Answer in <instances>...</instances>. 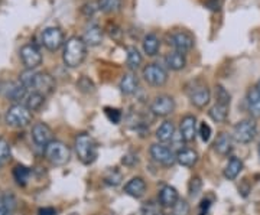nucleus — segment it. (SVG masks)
I'll use <instances>...</instances> for the list:
<instances>
[{
  "mask_svg": "<svg viewBox=\"0 0 260 215\" xmlns=\"http://www.w3.org/2000/svg\"><path fill=\"white\" fill-rule=\"evenodd\" d=\"M214 149L221 156H229L233 152V136L229 133H220L214 143Z\"/></svg>",
  "mask_w": 260,
  "mask_h": 215,
  "instance_id": "nucleus-18",
  "label": "nucleus"
},
{
  "mask_svg": "<svg viewBox=\"0 0 260 215\" xmlns=\"http://www.w3.org/2000/svg\"><path fill=\"white\" fill-rule=\"evenodd\" d=\"M84 42L87 44V47H99L103 41V29L99 25H90L85 33H84Z\"/></svg>",
  "mask_w": 260,
  "mask_h": 215,
  "instance_id": "nucleus-21",
  "label": "nucleus"
},
{
  "mask_svg": "<svg viewBox=\"0 0 260 215\" xmlns=\"http://www.w3.org/2000/svg\"><path fill=\"white\" fill-rule=\"evenodd\" d=\"M160 49V41L155 33H149L143 39V51L149 56H155Z\"/></svg>",
  "mask_w": 260,
  "mask_h": 215,
  "instance_id": "nucleus-27",
  "label": "nucleus"
},
{
  "mask_svg": "<svg viewBox=\"0 0 260 215\" xmlns=\"http://www.w3.org/2000/svg\"><path fill=\"white\" fill-rule=\"evenodd\" d=\"M145 192H146V182L143 181V178H140V176L132 178L129 182L124 185V194L132 198L139 199V198H142L145 195Z\"/></svg>",
  "mask_w": 260,
  "mask_h": 215,
  "instance_id": "nucleus-16",
  "label": "nucleus"
},
{
  "mask_svg": "<svg viewBox=\"0 0 260 215\" xmlns=\"http://www.w3.org/2000/svg\"><path fill=\"white\" fill-rule=\"evenodd\" d=\"M150 156L162 166H174L177 163V153L164 143H155L150 146Z\"/></svg>",
  "mask_w": 260,
  "mask_h": 215,
  "instance_id": "nucleus-6",
  "label": "nucleus"
},
{
  "mask_svg": "<svg viewBox=\"0 0 260 215\" xmlns=\"http://www.w3.org/2000/svg\"><path fill=\"white\" fill-rule=\"evenodd\" d=\"M55 80L52 75H49L48 73H38L32 90L37 93L44 94V95H48V94H52L55 91Z\"/></svg>",
  "mask_w": 260,
  "mask_h": 215,
  "instance_id": "nucleus-14",
  "label": "nucleus"
},
{
  "mask_svg": "<svg viewBox=\"0 0 260 215\" xmlns=\"http://www.w3.org/2000/svg\"><path fill=\"white\" fill-rule=\"evenodd\" d=\"M44 103H45V95L37 93V91H34V93H30L25 97V105L30 112H38L44 105Z\"/></svg>",
  "mask_w": 260,
  "mask_h": 215,
  "instance_id": "nucleus-29",
  "label": "nucleus"
},
{
  "mask_svg": "<svg viewBox=\"0 0 260 215\" xmlns=\"http://www.w3.org/2000/svg\"><path fill=\"white\" fill-rule=\"evenodd\" d=\"M32 122V112L25 104H13L6 113V123L12 127H25Z\"/></svg>",
  "mask_w": 260,
  "mask_h": 215,
  "instance_id": "nucleus-4",
  "label": "nucleus"
},
{
  "mask_svg": "<svg viewBox=\"0 0 260 215\" xmlns=\"http://www.w3.org/2000/svg\"><path fill=\"white\" fill-rule=\"evenodd\" d=\"M158 199L162 208H172L177 204L179 195H178V191L175 188L171 187V185H165V187L160 188Z\"/></svg>",
  "mask_w": 260,
  "mask_h": 215,
  "instance_id": "nucleus-17",
  "label": "nucleus"
},
{
  "mask_svg": "<svg viewBox=\"0 0 260 215\" xmlns=\"http://www.w3.org/2000/svg\"><path fill=\"white\" fill-rule=\"evenodd\" d=\"M243 170V162L239 158H236V156H232L229 162H227V165H225V168H224V176L225 179H229V181H234V179L237 178L239 175H240V172Z\"/></svg>",
  "mask_w": 260,
  "mask_h": 215,
  "instance_id": "nucleus-26",
  "label": "nucleus"
},
{
  "mask_svg": "<svg viewBox=\"0 0 260 215\" xmlns=\"http://www.w3.org/2000/svg\"><path fill=\"white\" fill-rule=\"evenodd\" d=\"M256 87H257V90L260 91V80H259V83H257V85H256Z\"/></svg>",
  "mask_w": 260,
  "mask_h": 215,
  "instance_id": "nucleus-49",
  "label": "nucleus"
},
{
  "mask_svg": "<svg viewBox=\"0 0 260 215\" xmlns=\"http://www.w3.org/2000/svg\"><path fill=\"white\" fill-rule=\"evenodd\" d=\"M104 182H106L107 185L117 187V185H120L121 184V173L119 170H116V169H110V170H107L106 175H104Z\"/></svg>",
  "mask_w": 260,
  "mask_h": 215,
  "instance_id": "nucleus-35",
  "label": "nucleus"
},
{
  "mask_svg": "<svg viewBox=\"0 0 260 215\" xmlns=\"http://www.w3.org/2000/svg\"><path fill=\"white\" fill-rule=\"evenodd\" d=\"M39 215H56V211L54 208H44L39 211Z\"/></svg>",
  "mask_w": 260,
  "mask_h": 215,
  "instance_id": "nucleus-47",
  "label": "nucleus"
},
{
  "mask_svg": "<svg viewBox=\"0 0 260 215\" xmlns=\"http://www.w3.org/2000/svg\"><path fill=\"white\" fill-rule=\"evenodd\" d=\"M169 143L172 145V148H171V149L174 150L175 153H178L179 150L185 149V148H184V145H185L186 141L185 139L182 137V134H181V133H175V136L172 137V140L169 141Z\"/></svg>",
  "mask_w": 260,
  "mask_h": 215,
  "instance_id": "nucleus-42",
  "label": "nucleus"
},
{
  "mask_svg": "<svg viewBox=\"0 0 260 215\" xmlns=\"http://www.w3.org/2000/svg\"><path fill=\"white\" fill-rule=\"evenodd\" d=\"M169 45H172L177 52L186 54L194 48V37L186 30H179L169 37Z\"/></svg>",
  "mask_w": 260,
  "mask_h": 215,
  "instance_id": "nucleus-9",
  "label": "nucleus"
},
{
  "mask_svg": "<svg viewBox=\"0 0 260 215\" xmlns=\"http://www.w3.org/2000/svg\"><path fill=\"white\" fill-rule=\"evenodd\" d=\"M106 116L109 117V120L110 122H113L114 124H119V122H120L121 119V113L117 110V109H106Z\"/></svg>",
  "mask_w": 260,
  "mask_h": 215,
  "instance_id": "nucleus-44",
  "label": "nucleus"
},
{
  "mask_svg": "<svg viewBox=\"0 0 260 215\" xmlns=\"http://www.w3.org/2000/svg\"><path fill=\"white\" fill-rule=\"evenodd\" d=\"M215 103L218 104H227V105H230L232 103V95L230 93L224 88L223 85H215Z\"/></svg>",
  "mask_w": 260,
  "mask_h": 215,
  "instance_id": "nucleus-32",
  "label": "nucleus"
},
{
  "mask_svg": "<svg viewBox=\"0 0 260 215\" xmlns=\"http://www.w3.org/2000/svg\"><path fill=\"white\" fill-rule=\"evenodd\" d=\"M229 113H230V105L227 104H218L215 103L208 110V116L210 119L215 123H224L229 119Z\"/></svg>",
  "mask_w": 260,
  "mask_h": 215,
  "instance_id": "nucleus-25",
  "label": "nucleus"
},
{
  "mask_svg": "<svg viewBox=\"0 0 260 215\" xmlns=\"http://www.w3.org/2000/svg\"><path fill=\"white\" fill-rule=\"evenodd\" d=\"M26 87L22 84V83H12L8 90V98L10 101H20V100H25L26 97Z\"/></svg>",
  "mask_w": 260,
  "mask_h": 215,
  "instance_id": "nucleus-28",
  "label": "nucleus"
},
{
  "mask_svg": "<svg viewBox=\"0 0 260 215\" xmlns=\"http://www.w3.org/2000/svg\"><path fill=\"white\" fill-rule=\"evenodd\" d=\"M223 2L224 0H207V3H205V6L208 8L210 10H220L221 9V6H223Z\"/></svg>",
  "mask_w": 260,
  "mask_h": 215,
  "instance_id": "nucleus-46",
  "label": "nucleus"
},
{
  "mask_svg": "<svg viewBox=\"0 0 260 215\" xmlns=\"http://www.w3.org/2000/svg\"><path fill=\"white\" fill-rule=\"evenodd\" d=\"M119 88H120V91L124 95L135 94L138 91V88H139V80H138V77L133 74V73L124 74L121 77L120 83H119Z\"/></svg>",
  "mask_w": 260,
  "mask_h": 215,
  "instance_id": "nucleus-19",
  "label": "nucleus"
},
{
  "mask_svg": "<svg viewBox=\"0 0 260 215\" xmlns=\"http://www.w3.org/2000/svg\"><path fill=\"white\" fill-rule=\"evenodd\" d=\"M150 112L156 117H168L175 112V100L171 95H158L150 104Z\"/></svg>",
  "mask_w": 260,
  "mask_h": 215,
  "instance_id": "nucleus-8",
  "label": "nucleus"
},
{
  "mask_svg": "<svg viewBox=\"0 0 260 215\" xmlns=\"http://www.w3.org/2000/svg\"><path fill=\"white\" fill-rule=\"evenodd\" d=\"M247 110L251 117H260V91L257 87H251L247 91Z\"/></svg>",
  "mask_w": 260,
  "mask_h": 215,
  "instance_id": "nucleus-20",
  "label": "nucleus"
},
{
  "mask_svg": "<svg viewBox=\"0 0 260 215\" xmlns=\"http://www.w3.org/2000/svg\"><path fill=\"white\" fill-rule=\"evenodd\" d=\"M143 78L152 87H164L168 83V73L159 64H149L143 68Z\"/></svg>",
  "mask_w": 260,
  "mask_h": 215,
  "instance_id": "nucleus-7",
  "label": "nucleus"
},
{
  "mask_svg": "<svg viewBox=\"0 0 260 215\" xmlns=\"http://www.w3.org/2000/svg\"><path fill=\"white\" fill-rule=\"evenodd\" d=\"M198 134H200L201 140L204 141V143H208L210 139H211V127L205 122H201L200 126H198Z\"/></svg>",
  "mask_w": 260,
  "mask_h": 215,
  "instance_id": "nucleus-39",
  "label": "nucleus"
},
{
  "mask_svg": "<svg viewBox=\"0 0 260 215\" xmlns=\"http://www.w3.org/2000/svg\"><path fill=\"white\" fill-rule=\"evenodd\" d=\"M179 133L182 134V137L185 139L186 143L194 141L197 134H198V123L194 116H185L181 120V126H179Z\"/></svg>",
  "mask_w": 260,
  "mask_h": 215,
  "instance_id": "nucleus-15",
  "label": "nucleus"
},
{
  "mask_svg": "<svg viewBox=\"0 0 260 215\" xmlns=\"http://www.w3.org/2000/svg\"><path fill=\"white\" fill-rule=\"evenodd\" d=\"M259 156H260V145H259Z\"/></svg>",
  "mask_w": 260,
  "mask_h": 215,
  "instance_id": "nucleus-50",
  "label": "nucleus"
},
{
  "mask_svg": "<svg viewBox=\"0 0 260 215\" xmlns=\"http://www.w3.org/2000/svg\"><path fill=\"white\" fill-rule=\"evenodd\" d=\"M0 215H12V211L6 209V208H3V206H0Z\"/></svg>",
  "mask_w": 260,
  "mask_h": 215,
  "instance_id": "nucleus-48",
  "label": "nucleus"
},
{
  "mask_svg": "<svg viewBox=\"0 0 260 215\" xmlns=\"http://www.w3.org/2000/svg\"><path fill=\"white\" fill-rule=\"evenodd\" d=\"M75 153L78 156V159L83 162L84 165H91L94 160L97 159L99 149H97V143L93 137L87 133H80L74 140Z\"/></svg>",
  "mask_w": 260,
  "mask_h": 215,
  "instance_id": "nucleus-2",
  "label": "nucleus"
},
{
  "mask_svg": "<svg viewBox=\"0 0 260 215\" xmlns=\"http://www.w3.org/2000/svg\"><path fill=\"white\" fill-rule=\"evenodd\" d=\"M201 188H203V182L200 178H192L189 182V197L197 198L201 192Z\"/></svg>",
  "mask_w": 260,
  "mask_h": 215,
  "instance_id": "nucleus-40",
  "label": "nucleus"
},
{
  "mask_svg": "<svg viewBox=\"0 0 260 215\" xmlns=\"http://www.w3.org/2000/svg\"><path fill=\"white\" fill-rule=\"evenodd\" d=\"M126 51H127L126 64H127V66H129L132 71H136L142 65V62H143V56H142V54L135 47H127Z\"/></svg>",
  "mask_w": 260,
  "mask_h": 215,
  "instance_id": "nucleus-30",
  "label": "nucleus"
},
{
  "mask_svg": "<svg viewBox=\"0 0 260 215\" xmlns=\"http://www.w3.org/2000/svg\"><path fill=\"white\" fill-rule=\"evenodd\" d=\"M20 59L28 69H35L42 62V54L35 45L28 44L20 48Z\"/></svg>",
  "mask_w": 260,
  "mask_h": 215,
  "instance_id": "nucleus-11",
  "label": "nucleus"
},
{
  "mask_svg": "<svg viewBox=\"0 0 260 215\" xmlns=\"http://www.w3.org/2000/svg\"><path fill=\"white\" fill-rule=\"evenodd\" d=\"M42 45L48 51H56L64 44V33L59 28H47L42 32Z\"/></svg>",
  "mask_w": 260,
  "mask_h": 215,
  "instance_id": "nucleus-12",
  "label": "nucleus"
},
{
  "mask_svg": "<svg viewBox=\"0 0 260 215\" xmlns=\"http://www.w3.org/2000/svg\"><path fill=\"white\" fill-rule=\"evenodd\" d=\"M32 140L38 148L45 149L51 141L54 140V134L51 127L45 123H37L32 127Z\"/></svg>",
  "mask_w": 260,
  "mask_h": 215,
  "instance_id": "nucleus-10",
  "label": "nucleus"
},
{
  "mask_svg": "<svg viewBox=\"0 0 260 215\" xmlns=\"http://www.w3.org/2000/svg\"><path fill=\"white\" fill-rule=\"evenodd\" d=\"M10 160V145L8 140L0 139V166L6 165Z\"/></svg>",
  "mask_w": 260,
  "mask_h": 215,
  "instance_id": "nucleus-37",
  "label": "nucleus"
},
{
  "mask_svg": "<svg viewBox=\"0 0 260 215\" xmlns=\"http://www.w3.org/2000/svg\"><path fill=\"white\" fill-rule=\"evenodd\" d=\"M78 88L84 91V93H93L94 91V84L93 81L90 80V78H87V77H83L80 81H78Z\"/></svg>",
  "mask_w": 260,
  "mask_h": 215,
  "instance_id": "nucleus-43",
  "label": "nucleus"
},
{
  "mask_svg": "<svg viewBox=\"0 0 260 215\" xmlns=\"http://www.w3.org/2000/svg\"><path fill=\"white\" fill-rule=\"evenodd\" d=\"M191 214V206L185 199H178L177 204L172 206V215H189Z\"/></svg>",
  "mask_w": 260,
  "mask_h": 215,
  "instance_id": "nucleus-36",
  "label": "nucleus"
},
{
  "mask_svg": "<svg viewBox=\"0 0 260 215\" xmlns=\"http://www.w3.org/2000/svg\"><path fill=\"white\" fill-rule=\"evenodd\" d=\"M97 8H99V5L95 6L94 3H85V5L83 6V9H81V12H83L85 16H88V18H90V16H93L94 13H95Z\"/></svg>",
  "mask_w": 260,
  "mask_h": 215,
  "instance_id": "nucleus-45",
  "label": "nucleus"
},
{
  "mask_svg": "<svg viewBox=\"0 0 260 215\" xmlns=\"http://www.w3.org/2000/svg\"><path fill=\"white\" fill-rule=\"evenodd\" d=\"M200 159L198 152L194 149H182L177 153V163L185 168H192Z\"/></svg>",
  "mask_w": 260,
  "mask_h": 215,
  "instance_id": "nucleus-22",
  "label": "nucleus"
},
{
  "mask_svg": "<svg viewBox=\"0 0 260 215\" xmlns=\"http://www.w3.org/2000/svg\"><path fill=\"white\" fill-rule=\"evenodd\" d=\"M29 176H30V170L25 166H16L13 169V178L18 182L19 185H25L29 181Z\"/></svg>",
  "mask_w": 260,
  "mask_h": 215,
  "instance_id": "nucleus-33",
  "label": "nucleus"
},
{
  "mask_svg": "<svg viewBox=\"0 0 260 215\" xmlns=\"http://www.w3.org/2000/svg\"><path fill=\"white\" fill-rule=\"evenodd\" d=\"M37 71H34V69H26V71H23L22 74L19 75V83H22V84L25 85L26 88H34V84H35V78H37Z\"/></svg>",
  "mask_w": 260,
  "mask_h": 215,
  "instance_id": "nucleus-34",
  "label": "nucleus"
},
{
  "mask_svg": "<svg viewBox=\"0 0 260 215\" xmlns=\"http://www.w3.org/2000/svg\"><path fill=\"white\" fill-rule=\"evenodd\" d=\"M85 56H87V44L84 42L83 38L71 37L65 42L62 59L68 68H77L81 65Z\"/></svg>",
  "mask_w": 260,
  "mask_h": 215,
  "instance_id": "nucleus-1",
  "label": "nucleus"
},
{
  "mask_svg": "<svg viewBox=\"0 0 260 215\" xmlns=\"http://www.w3.org/2000/svg\"><path fill=\"white\" fill-rule=\"evenodd\" d=\"M165 64L169 69L172 71H181L184 69L186 65V58L185 54H181V52H169L167 56H165Z\"/></svg>",
  "mask_w": 260,
  "mask_h": 215,
  "instance_id": "nucleus-24",
  "label": "nucleus"
},
{
  "mask_svg": "<svg viewBox=\"0 0 260 215\" xmlns=\"http://www.w3.org/2000/svg\"><path fill=\"white\" fill-rule=\"evenodd\" d=\"M189 100L198 109H204L205 105H208L210 100H211V93L210 88L205 84H195L189 91Z\"/></svg>",
  "mask_w": 260,
  "mask_h": 215,
  "instance_id": "nucleus-13",
  "label": "nucleus"
},
{
  "mask_svg": "<svg viewBox=\"0 0 260 215\" xmlns=\"http://www.w3.org/2000/svg\"><path fill=\"white\" fill-rule=\"evenodd\" d=\"M121 0H99V9L104 13H113L120 9Z\"/></svg>",
  "mask_w": 260,
  "mask_h": 215,
  "instance_id": "nucleus-31",
  "label": "nucleus"
},
{
  "mask_svg": "<svg viewBox=\"0 0 260 215\" xmlns=\"http://www.w3.org/2000/svg\"><path fill=\"white\" fill-rule=\"evenodd\" d=\"M257 134V124L254 120L251 119H244L242 122H239L234 129H233V140H236L237 143H250L251 140H254Z\"/></svg>",
  "mask_w": 260,
  "mask_h": 215,
  "instance_id": "nucleus-5",
  "label": "nucleus"
},
{
  "mask_svg": "<svg viewBox=\"0 0 260 215\" xmlns=\"http://www.w3.org/2000/svg\"><path fill=\"white\" fill-rule=\"evenodd\" d=\"M45 158L55 166H64L71 159V150L64 141L52 140L44 149Z\"/></svg>",
  "mask_w": 260,
  "mask_h": 215,
  "instance_id": "nucleus-3",
  "label": "nucleus"
},
{
  "mask_svg": "<svg viewBox=\"0 0 260 215\" xmlns=\"http://www.w3.org/2000/svg\"><path fill=\"white\" fill-rule=\"evenodd\" d=\"M175 124L172 122H169V120H165V122L162 123L160 126L158 127V130H156V139H158L159 143H169V141L172 140V137L175 136Z\"/></svg>",
  "mask_w": 260,
  "mask_h": 215,
  "instance_id": "nucleus-23",
  "label": "nucleus"
},
{
  "mask_svg": "<svg viewBox=\"0 0 260 215\" xmlns=\"http://www.w3.org/2000/svg\"><path fill=\"white\" fill-rule=\"evenodd\" d=\"M142 215H164L162 206L159 202H148L142 206Z\"/></svg>",
  "mask_w": 260,
  "mask_h": 215,
  "instance_id": "nucleus-38",
  "label": "nucleus"
},
{
  "mask_svg": "<svg viewBox=\"0 0 260 215\" xmlns=\"http://www.w3.org/2000/svg\"><path fill=\"white\" fill-rule=\"evenodd\" d=\"M0 206H3V208H6V209L13 212V209L16 208V199L12 194H5L3 198L0 199Z\"/></svg>",
  "mask_w": 260,
  "mask_h": 215,
  "instance_id": "nucleus-41",
  "label": "nucleus"
}]
</instances>
